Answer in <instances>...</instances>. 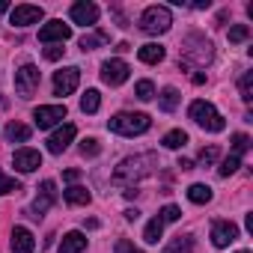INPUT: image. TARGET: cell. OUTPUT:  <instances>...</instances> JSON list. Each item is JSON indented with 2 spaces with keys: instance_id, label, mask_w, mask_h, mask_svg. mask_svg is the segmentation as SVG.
Instances as JSON below:
<instances>
[{
  "instance_id": "6da1fadb",
  "label": "cell",
  "mask_w": 253,
  "mask_h": 253,
  "mask_svg": "<svg viewBox=\"0 0 253 253\" xmlns=\"http://www.w3.org/2000/svg\"><path fill=\"white\" fill-rule=\"evenodd\" d=\"M155 155H134V158H125V161H119V167L113 170V182L116 185H128V188H134V182H140V179H146L152 170H155Z\"/></svg>"
},
{
  "instance_id": "7a4b0ae2",
  "label": "cell",
  "mask_w": 253,
  "mask_h": 253,
  "mask_svg": "<svg viewBox=\"0 0 253 253\" xmlns=\"http://www.w3.org/2000/svg\"><path fill=\"white\" fill-rule=\"evenodd\" d=\"M211 57H214L211 42H209L206 36H200V33H191V36L182 42L179 66H182V69H188V66H206V63H211Z\"/></svg>"
},
{
  "instance_id": "3957f363",
  "label": "cell",
  "mask_w": 253,
  "mask_h": 253,
  "mask_svg": "<svg viewBox=\"0 0 253 253\" xmlns=\"http://www.w3.org/2000/svg\"><path fill=\"white\" fill-rule=\"evenodd\" d=\"M149 125H152V119H149L146 113H128V110H122V113L110 116L107 128H110L113 134H122V137H134V134L149 131Z\"/></svg>"
},
{
  "instance_id": "277c9868",
  "label": "cell",
  "mask_w": 253,
  "mask_h": 253,
  "mask_svg": "<svg viewBox=\"0 0 253 253\" xmlns=\"http://www.w3.org/2000/svg\"><path fill=\"white\" fill-rule=\"evenodd\" d=\"M188 113H191V119L200 125V128H206V131H223V116L217 113V107L211 104V101H203V98H197L191 107H188Z\"/></svg>"
},
{
  "instance_id": "5b68a950",
  "label": "cell",
  "mask_w": 253,
  "mask_h": 253,
  "mask_svg": "<svg viewBox=\"0 0 253 253\" xmlns=\"http://www.w3.org/2000/svg\"><path fill=\"white\" fill-rule=\"evenodd\" d=\"M170 24H173V15H170L167 6H149V9L140 15V30L149 33V36H161V33H167Z\"/></svg>"
},
{
  "instance_id": "8992f818",
  "label": "cell",
  "mask_w": 253,
  "mask_h": 253,
  "mask_svg": "<svg viewBox=\"0 0 253 253\" xmlns=\"http://www.w3.org/2000/svg\"><path fill=\"white\" fill-rule=\"evenodd\" d=\"M39 89V69L33 63H24L18 72H15V92L21 98H30L33 92Z\"/></svg>"
},
{
  "instance_id": "52a82bcc",
  "label": "cell",
  "mask_w": 253,
  "mask_h": 253,
  "mask_svg": "<svg viewBox=\"0 0 253 253\" xmlns=\"http://www.w3.org/2000/svg\"><path fill=\"white\" fill-rule=\"evenodd\" d=\"M81 84V69L66 66L60 72H54V95H72Z\"/></svg>"
},
{
  "instance_id": "ba28073f",
  "label": "cell",
  "mask_w": 253,
  "mask_h": 253,
  "mask_svg": "<svg viewBox=\"0 0 253 253\" xmlns=\"http://www.w3.org/2000/svg\"><path fill=\"white\" fill-rule=\"evenodd\" d=\"M128 63H125V60H107L104 66H101V81L107 84V86H119V84H125V81H128Z\"/></svg>"
},
{
  "instance_id": "9c48e42d",
  "label": "cell",
  "mask_w": 253,
  "mask_h": 253,
  "mask_svg": "<svg viewBox=\"0 0 253 253\" xmlns=\"http://www.w3.org/2000/svg\"><path fill=\"white\" fill-rule=\"evenodd\" d=\"M42 6H30V3H21L15 9H9V24L15 27H30V24H39L42 21Z\"/></svg>"
},
{
  "instance_id": "30bf717a",
  "label": "cell",
  "mask_w": 253,
  "mask_h": 253,
  "mask_svg": "<svg viewBox=\"0 0 253 253\" xmlns=\"http://www.w3.org/2000/svg\"><path fill=\"white\" fill-rule=\"evenodd\" d=\"M33 119H36L39 128H54L57 122L66 119V104H42V107H36Z\"/></svg>"
},
{
  "instance_id": "8fae6325",
  "label": "cell",
  "mask_w": 253,
  "mask_h": 253,
  "mask_svg": "<svg viewBox=\"0 0 253 253\" xmlns=\"http://www.w3.org/2000/svg\"><path fill=\"white\" fill-rule=\"evenodd\" d=\"M75 134H78V128L72 122H63L60 128L48 137V152H54V155H60V152H66L69 149V143L75 140Z\"/></svg>"
},
{
  "instance_id": "7c38bea8",
  "label": "cell",
  "mask_w": 253,
  "mask_h": 253,
  "mask_svg": "<svg viewBox=\"0 0 253 253\" xmlns=\"http://www.w3.org/2000/svg\"><path fill=\"white\" fill-rule=\"evenodd\" d=\"M66 39H72V27L69 24H63V21H48L42 30H39V42H45V45H54V42H66Z\"/></svg>"
},
{
  "instance_id": "4fadbf2b",
  "label": "cell",
  "mask_w": 253,
  "mask_h": 253,
  "mask_svg": "<svg viewBox=\"0 0 253 253\" xmlns=\"http://www.w3.org/2000/svg\"><path fill=\"white\" fill-rule=\"evenodd\" d=\"M69 15H72L75 24H81V27H92V24L98 21V6L89 3V0H81V3H72Z\"/></svg>"
},
{
  "instance_id": "5bb4252c",
  "label": "cell",
  "mask_w": 253,
  "mask_h": 253,
  "mask_svg": "<svg viewBox=\"0 0 253 253\" xmlns=\"http://www.w3.org/2000/svg\"><path fill=\"white\" fill-rule=\"evenodd\" d=\"M235 238H238V226L232 220H214L211 223V241H214V247H229Z\"/></svg>"
},
{
  "instance_id": "9a60e30c",
  "label": "cell",
  "mask_w": 253,
  "mask_h": 253,
  "mask_svg": "<svg viewBox=\"0 0 253 253\" xmlns=\"http://www.w3.org/2000/svg\"><path fill=\"white\" fill-rule=\"evenodd\" d=\"M54 203H57V188H54V182H51V179H45V182L39 185V197L33 200V217L45 214Z\"/></svg>"
},
{
  "instance_id": "2e32d148",
  "label": "cell",
  "mask_w": 253,
  "mask_h": 253,
  "mask_svg": "<svg viewBox=\"0 0 253 253\" xmlns=\"http://www.w3.org/2000/svg\"><path fill=\"white\" fill-rule=\"evenodd\" d=\"M12 164H15V170H18V173H33V170H39V167H42V155H39L36 149H15Z\"/></svg>"
},
{
  "instance_id": "e0dca14e",
  "label": "cell",
  "mask_w": 253,
  "mask_h": 253,
  "mask_svg": "<svg viewBox=\"0 0 253 253\" xmlns=\"http://www.w3.org/2000/svg\"><path fill=\"white\" fill-rule=\"evenodd\" d=\"M36 250V238L27 226H15L12 229V253H33Z\"/></svg>"
},
{
  "instance_id": "ac0fdd59",
  "label": "cell",
  "mask_w": 253,
  "mask_h": 253,
  "mask_svg": "<svg viewBox=\"0 0 253 253\" xmlns=\"http://www.w3.org/2000/svg\"><path fill=\"white\" fill-rule=\"evenodd\" d=\"M86 250V235L84 232H66L60 241V253H84Z\"/></svg>"
},
{
  "instance_id": "d6986e66",
  "label": "cell",
  "mask_w": 253,
  "mask_h": 253,
  "mask_svg": "<svg viewBox=\"0 0 253 253\" xmlns=\"http://www.w3.org/2000/svg\"><path fill=\"white\" fill-rule=\"evenodd\" d=\"M3 134H6V140H9V143H27L33 131H30V125H24V122H9Z\"/></svg>"
},
{
  "instance_id": "ffe728a7",
  "label": "cell",
  "mask_w": 253,
  "mask_h": 253,
  "mask_svg": "<svg viewBox=\"0 0 253 253\" xmlns=\"http://www.w3.org/2000/svg\"><path fill=\"white\" fill-rule=\"evenodd\" d=\"M137 57H140V63L155 66V63H161V60H164V48H161V45H155V42H149V45H143V48L137 51Z\"/></svg>"
},
{
  "instance_id": "44dd1931",
  "label": "cell",
  "mask_w": 253,
  "mask_h": 253,
  "mask_svg": "<svg viewBox=\"0 0 253 253\" xmlns=\"http://www.w3.org/2000/svg\"><path fill=\"white\" fill-rule=\"evenodd\" d=\"M63 197H66V203H72V206H86V203H89V191H86L84 185H72V188H66Z\"/></svg>"
},
{
  "instance_id": "7402d4cb",
  "label": "cell",
  "mask_w": 253,
  "mask_h": 253,
  "mask_svg": "<svg viewBox=\"0 0 253 253\" xmlns=\"http://www.w3.org/2000/svg\"><path fill=\"white\" fill-rule=\"evenodd\" d=\"M188 200H191V203H197V206H203V203H211V188L197 182V185H191V188H188Z\"/></svg>"
},
{
  "instance_id": "603a6c76",
  "label": "cell",
  "mask_w": 253,
  "mask_h": 253,
  "mask_svg": "<svg viewBox=\"0 0 253 253\" xmlns=\"http://www.w3.org/2000/svg\"><path fill=\"white\" fill-rule=\"evenodd\" d=\"M194 250V238L191 235H176L167 247H164V253H191Z\"/></svg>"
},
{
  "instance_id": "cb8c5ba5",
  "label": "cell",
  "mask_w": 253,
  "mask_h": 253,
  "mask_svg": "<svg viewBox=\"0 0 253 253\" xmlns=\"http://www.w3.org/2000/svg\"><path fill=\"white\" fill-rule=\"evenodd\" d=\"M161 232H164V220H161V214H158V217H152V220L146 223V232H143V238H146V244H158V238H161Z\"/></svg>"
},
{
  "instance_id": "d4e9b609",
  "label": "cell",
  "mask_w": 253,
  "mask_h": 253,
  "mask_svg": "<svg viewBox=\"0 0 253 253\" xmlns=\"http://www.w3.org/2000/svg\"><path fill=\"white\" fill-rule=\"evenodd\" d=\"M98 104H101L98 89H86V92H84V98H81V110H84V113H95V110H98Z\"/></svg>"
},
{
  "instance_id": "484cf974",
  "label": "cell",
  "mask_w": 253,
  "mask_h": 253,
  "mask_svg": "<svg viewBox=\"0 0 253 253\" xmlns=\"http://www.w3.org/2000/svg\"><path fill=\"white\" fill-rule=\"evenodd\" d=\"M179 98H182V95H179V89H176V86H167V89L161 92V110L173 113V110H176V104H179Z\"/></svg>"
},
{
  "instance_id": "4316f807",
  "label": "cell",
  "mask_w": 253,
  "mask_h": 253,
  "mask_svg": "<svg viewBox=\"0 0 253 253\" xmlns=\"http://www.w3.org/2000/svg\"><path fill=\"white\" fill-rule=\"evenodd\" d=\"M161 143H164V146H167V149H182V146H185V143H188V134H185V131H182V128H176V131H167V134H164V140H161Z\"/></svg>"
},
{
  "instance_id": "83f0119b",
  "label": "cell",
  "mask_w": 253,
  "mask_h": 253,
  "mask_svg": "<svg viewBox=\"0 0 253 253\" xmlns=\"http://www.w3.org/2000/svg\"><path fill=\"white\" fill-rule=\"evenodd\" d=\"M98 45H107V33H101V30H98V33H86V36L81 39V48H84V51H95Z\"/></svg>"
},
{
  "instance_id": "f1b7e54d",
  "label": "cell",
  "mask_w": 253,
  "mask_h": 253,
  "mask_svg": "<svg viewBox=\"0 0 253 253\" xmlns=\"http://www.w3.org/2000/svg\"><path fill=\"white\" fill-rule=\"evenodd\" d=\"M238 92H241V98L250 104L253 101V72H244L241 75V81H238Z\"/></svg>"
},
{
  "instance_id": "f546056e",
  "label": "cell",
  "mask_w": 253,
  "mask_h": 253,
  "mask_svg": "<svg viewBox=\"0 0 253 253\" xmlns=\"http://www.w3.org/2000/svg\"><path fill=\"white\" fill-rule=\"evenodd\" d=\"M134 95H137L140 101H149V98L155 95V84H152V81H137V86H134Z\"/></svg>"
},
{
  "instance_id": "4dcf8cb0",
  "label": "cell",
  "mask_w": 253,
  "mask_h": 253,
  "mask_svg": "<svg viewBox=\"0 0 253 253\" xmlns=\"http://www.w3.org/2000/svg\"><path fill=\"white\" fill-rule=\"evenodd\" d=\"M12 191H21L18 179H12V176H6L3 170H0V197H3V194H12Z\"/></svg>"
},
{
  "instance_id": "1f68e13d",
  "label": "cell",
  "mask_w": 253,
  "mask_h": 253,
  "mask_svg": "<svg viewBox=\"0 0 253 253\" xmlns=\"http://www.w3.org/2000/svg\"><path fill=\"white\" fill-rule=\"evenodd\" d=\"M250 39V27L247 24H235V27H229V42H247Z\"/></svg>"
},
{
  "instance_id": "d6a6232c",
  "label": "cell",
  "mask_w": 253,
  "mask_h": 253,
  "mask_svg": "<svg viewBox=\"0 0 253 253\" xmlns=\"http://www.w3.org/2000/svg\"><path fill=\"white\" fill-rule=\"evenodd\" d=\"M247 149H250V137H247V134H232V155L241 158Z\"/></svg>"
},
{
  "instance_id": "836d02e7",
  "label": "cell",
  "mask_w": 253,
  "mask_h": 253,
  "mask_svg": "<svg viewBox=\"0 0 253 253\" xmlns=\"http://www.w3.org/2000/svg\"><path fill=\"white\" fill-rule=\"evenodd\" d=\"M238 167H241V158H238V155H229V158H223V164H220V170H217V173L226 179V176H232Z\"/></svg>"
},
{
  "instance_id": "e575fe53",
  "label": "cell",
  "mask_w": 253,
  "mask_h": 253,
  "mask_svg": "<svg viewBox=\"0 0 253 253\" xmlns=\"http://www.w3.org/2000/svg\"><path fill=\"white\" fill-rule=\"evenodd\" d=\"M101 152V146H98V140H92V137H86L84 143H81V155L84 158H92V155H98Z\"/></svg>"
},
{
  "instance_id": "d590c367",
  "label": "cell",
  "mask_w": 253,
  "mask_h": 253,
  "mask_svg": "<svg viewBox=\"0 0 253 253\" xmlns=\"http://www.w3.org/2000/svg\"><path fill=\"white\" fill-rule=\"evenodd\" d=\"M179 217H182L179 206H164V209H161V220H164V223H173V220H179Z\"/></svg>"
},
{
  "instance_id": "8d00e7d4",
  "label": "cell",
  "mask_w": 253,
  "mask_h": 253,
  "mask_svg": "<svg viewBox=\"0 0 253 253\" xmlns=\"http://www.w3.org/2000/svg\"><path fill=\"white\" fill-rule=\"evenodd\" d=\"M211 161H217V146H209V149L200 152V164H203V167H209Z\"/></svg>"
},
{
  "instance_id": "74e56055",
  "label": "cell",
  "mask_w": 253,
  "mask_h": 253,
  "mask_svg": "<svg viewBox=\"0 0 253 253\" xmlns=\"http://www.w3.org/2000/svg\"><path fill=\"white\" fill-rule=\"evenodd\" d=\"M116 253H143V250L134 247V244H128L125 238H119V241H116Z\"/></svg>"
},
{
  "instance_id": "f35d334b",
  "label": "cell",
  "mask_w": 253,
  "mask_h": 253,
  "mask_svg": "<svg viewBox=\"0 0 253 253\" xmlns=\"http://www.w3.org/2000/svg\"><path fill=\"white\" fill-rule=\"evenodd\" d=\"M60 57H63V45H48V48H45V60L54 63V60H60Z\"/></svg>"
},
{
  "instance_id": "ab89813d",
  "label": "cell",
  "mask_w": 253,
  "mask_h": 253,
  "mask_svg": "<svg viewBox=\"0 0 253 253\" xmlns=\"http://www.w3.org/2000/svg\"><path fill=\"white\" fill-rule=\"evenodd\" d=\"M78 176H81L78 170H66V173H63V179H66V182H78Z\"/></svg>"
},
{
  "instance_id": "60d3db41",
  "label": "cell",
  "mask_w": 253,
  "mask_h": 253,
  "mask_svg": "<svg viewBox=\"0 0 253 253\" xmlns=\"http://www.w3.org/2000/svg\"><path fill=\"white\" fill-rule=\"evenodd\" d=\"M137 217H140L137 209H128V211H125V220H137Z\"/></svg>"
},
{
  "instance_id": "b9f144b4",
  "label": "cell",
  "mask_w": 253,
  "mask_h": 253,
  "mask_svg": "<svg viewBox=\"0 0 253 253\" xmlns=\"http://www.w3.org/2000/svg\"><path fill=\"white\" fill-rule=\"evenodd\" d=\"M179 167H182V170H194V161H188V158H179Z\"/></svg>"
},
{
  "instance_id": "7bdbcfd3",
  "label": "cell",
  "mask_w": 253,
  "mask_h": 253,
  "mask_svg": "<svg viewBox=\"0 0 253 253\" xmlns=\"http://www.w3.org/2000/svg\"><path fill=\"white\" fill-rule=\"evenodd\" d=\"M194 84H197V86H200V84H206V75H203V72H197V75H194Z\"/></svg>"
},
{
  "instance_id": "ee69618b",
  "label": "cell",
  "mask_w": 253,
  "mask_h": 253,
  "mask_svg": "<svg viewBox=\"0 0 253 253\" xmlns=\"http://www.w3.org/2000/svg\"><path fill=\"white\" fill-rule=\"evenodd\" d=\"M3 12H9V3H6V0H0V15H3Z\"/></svg>"
},
{
  "instance_id": "f6af8a7d",
  "label": "cell",
  "mask_w": 253,
  "mask_h": 253,
  "mask_svg": "<svg viewBox=\"0 0 253 253\" xmlns=\"http://www.w3.org/2000/svg\"><path fill=\"white\" fill-rule=\"evenodd\" d=\"M238 253H250V250H238Z\"/></svg>"
}]
</instances>
